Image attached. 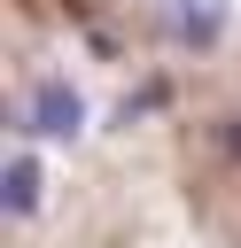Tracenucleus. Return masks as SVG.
Returning a JSON list of instances; mask_svg holds the SVG:
<instances>
[{
  "mask_svg": "<svg viewBox=\"0 0 241 248\" xmlns=\"http://www.w3.org/2000/svg\"><path fill=\"white\" fill-rule=\"evenodd\" d=\"M23 132H31V140H78V132H86L78 85H70V78H39L31 101H23Z\"/></svg>",
  "mask_w": 241,
  "mask_h": 248,
  "instance_id": "1",
  "label": "nucleus"
},
{
  "mask_svg": "<svg viewBox=\"0 0 241 248\" xmlns=\"http://www.w3.org/2000/svg\"><path fill=\"white\" fill-rule=\"evenodd\" d=\"M225 147H233V163H241V116H225Z\"/></svg>",
  "mask_w": 241,
  "mask_h": 248,
  "instance_id": "4",
  "label": "nucleus"
},
{
  "mask_svg": "<svg viewBox=\"0 0 241 248\" xmlns=\"http://www.w3.org/2000/svg\"><path fill=\"white\" fill-rule=\"evenodd\" d=\"M171 31L187 46H218L225 39V0H171Z\"/></svg>",
  "mask_w": 241,
  "mask_h": 248,
  "instance_id": "2",
  "label": "nucleus"
},
{
  "mask_svg": "<svg viewBox=\"0 0 241 248\" xmlns=\"http://www.w3.org/2000/svg\"><path fill=\"white\" fill-rule=\"evenodd\" d=\"M39 186H47L39 163H31V155H8V170H0V209H8V217H31V209H39Z\"/></svg>",
  "mask_w": 241,
  "mask_h": 248,
  "instance_id": "3",
  "label": "nucleus"
}]
</instances>
